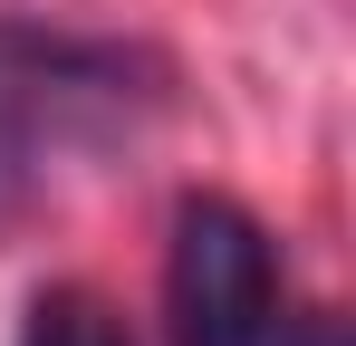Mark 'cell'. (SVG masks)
I'll return each instance as SVG.
<instances>
[{"label": "cell", "instance_id": "obj_1", "mask_svg": "<svg viewBox=\"0 0 356 346\" xmlns=\"http://www.w3.org/2000/svg\"><path fill=\"white\" fill-rule=\"evenodd\" d=\"M164 318L174 346H270L280 327V250L260 212L232 192H183L174 250H164Z\"/></svg>", "mask_w": 356, "mask_h": 346}, {"label": "cell", "instance_id": "obj_2", "mask_svg": "<svg viewBox=\"0 0 356 346\" xmlns=\"http://www.w3.org/2000/svg\"><path fill=\"white\" fill-rule=\"evenodd\" d=\"M125 97V49H87V39H39L0 19V212L39 183V164L97 106Z\"/></svg>", "mask_w": 356, "mask_h": 346}, {"label": "cell", "instance_id": "obj_3", "mask_svg": "<svg viewBox=\"0 0 356 346\" xmlns=\"http://www.w3.org/2000/svg\"><path fill=\"white\" fill-rule=\"evenodd\" d=\"M19 346H135V337H125V318L97 298V288H39Z\"/></svg>", "mask_w": 356, "mask_h": 346}, {"label": "cell", "instance_id": "obj_4", "mask_svg": "<svg viewBox=\"0 0 356 346\" xmlns=\"http://www.w3.org/2000/svg\"><path fill=\"white\" fill-rule=\"evenodd\" d=\"M270 346H347V318L337 308H280Z\"/></svg>", "mask_w": 356, "mask_h": 346}]
</instances>
